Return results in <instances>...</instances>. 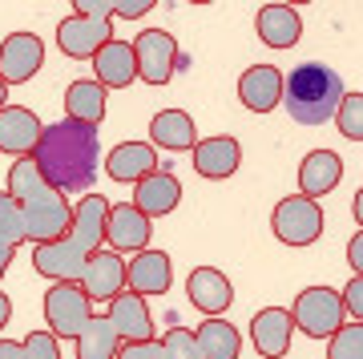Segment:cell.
<instances>
[{
	"label": "cell",
	"mask_w": 363,
	"mask_h": 359,
	"mask_svg": "<svg viewBox=\"0 0 363 359\" xmlns=\"http://www.w3.org/2000/svg\"><path fill=\"white\" fill-rule=\"evenodd\" d=\"M339 303H343V315H351V323H363V279H359V275L343 287Z\"/></svg>",
	"instance_id": "cell-36"
},
{
	"label": "cell",
	"mask_w": 363,
	"mask_h": 359,
	"mask_svg": "<svg viewBox=\"0 0 363 359\" xmlns=\"http://www.w3.org/2000/svg\"><path fill=\"white\" fill-rule=\"evenodd\" d=\"M13 319V303H9V295L0 291V331H4V323Z\"/></svg>",
	"instance_id": "cell-42"
},
{
	"label": "cell",
	"mask_w": 363,
	"mask_h": 359,
	"mask_svg": "<svg viewBox=\"0 0 363 359\" xmlns=\"http://www.w3.org/2000/svg\"><path fill=\"white\" fill-rule=\"evenodd\" d=\"M186 295H190V303H194L202 315L218 319L222 311L234 303V287L218 267H194L190 279H186Z\"/></svg>",
	"instance_id": "cell-14"
},
{
	"label": "cell",
	"mask_w": 363,
	"mask_h": 359,
	"mask_svg": "<svg viewBox=\"0 0 363 359\" xmlns=\"http://www.w3.org/2000/svg\"><path fill=\"white\" fill-rule=\"evenodd\" d=\"M335 121L343 129V138L351 141H363V97L359 93H343V101L335 109Z\"/></svg>",
	"instance_id": "cell-34"
},
{
	"label": "cell",
	"mask_w": 363,
	"mask_h": 359,
	"mask_svg": "<svg viewBox=\"0 0 363 359\" xmlns=\"http://www.w3.org/2000/svg\"><path fill=\"white\" fill-rule=\"evenodd\" d=\"M105 219H109V202H105L101 194H85L73 210V226H69V238L93 255V250H101L105 246Z\"/></svg>",
	"instance_id": "cell-21"
},
{
	"label": "cell",
	"mask_w": 363,
	"mask_h": 359,
	"mask_svg": "<svg viewBox=\"0 0 363 359\" xmlns=\"http://www.w3.org/2000/svg\"><path fill=\"white\" fill-rule=\"evenodd\" d=\"M121 351V339H117L113 323L105 315H93L89 327L77 335V359H117Z\"/></svg>",
	"instance_id": "cell-29"
},
{
	"label": "cell",
	"mask_w": 363,
	"mask_h": 359,
	"mask_svg": "<svg viewBox=\"0 0 363 359\" xmlns=\"http://www.w3.org/2000/svg\"><path fill=\"white\" fill-rule=\"evenodd\" d=\"M150 141H154L157 150H194L198 145V133H194V121L190 114H182V109H162L154 114L150 121Z\"/></svg>",
	"instance_id": "cell-26"
},
{
	"label": "cell",
	"mask_w": 363,
	"mask_h": 359,
	"mask_svg": "<svg viewBox=\"0 0 363 359\" xmlns=\"http://www.w3.org/2000/svg\"><path fill=\"white\" fill-rule=\"evenodd\" d=\"M255 28H259L262 45H271V49H295L298 37H303V16L291 4H262L259 16H255Z\"/></svg>",
	"instance_id": "cell-20"
},
{
	"label": "cell",
	"mask_w": 363,
	"mask_h": 359,
	"mask_svg": "<svg viewBox=\"0 0 363 359\" xmlns=\"http://www.w3.org/2000/svg\"><path fill=\"white\" fill-rule=\"evenodd\" d=\"M238 166H242V145H238V138H226V133H218V138H206L194 145V170L198 178H210V182H226L238 174Z\"/></svg>",
	"instance_id": "cell-15"
},
{
	"label": "cell",
	"mask_w": 363,
	"mask_h": 359,
	"mask_svg": "<svg viewBox=\"0 0 363 359\" xmlns=\"http://www.w3.org/2000/svg\"><path fill=\"white\" fill-rule=\"evenodd\" d=\"M154 9V0H109V16H125V21H142Z\"/></svg>",
	"instance_id": "cell-37"
},
{
	"label": "cell",
	"mask_w": 363,
	"mask_h": 359,
	"mask_svg": "<svg viewBox=\"0 0 363 359\" xmlns=\"http://www.w3.org/2000/svg\"><path fill=\"white\" fill-rule=\"evenodd\" d=\"M178 202H182V182L174 174H166V170H157V174H150V178H142L133 186V206L145 219H162Z\"/></svg>",
	"instance_id": "cell-24"
},
{
	"label": "cell",
	"mask_w": 363,
	"mask_h": 359,
	"mask_svg": "<svg viewBox=\"0 0 363 359\" xmlns=\"http://www.w3.org/2000/svg\"><path fill=\"white\" fill-rule=\"evenodd\" d=\"M77 287L85 291L89 303H109V299H117L125 291V263H121V255H113V250H93Z\"/></svg>",
	"instance_id": "cell-10"
},
{
	"label": "cell",
	"mask_w": 363,
	"mask_h": 359,
	"mask_svg": "<svg viewBox=\"0 0 363 359\" xmlns=\"http://www.w3.org/2000/svg\"><path fill=\"white\" fill-rule=\"evenodd\" d=\"M105 319L113 323L121 343H145V339H154V315L145 307V299L133 295V291H121L117 299H109V315Z\"/></svg>",
	"instance_id": "cell-13"
},
{
	"label": "cell",
	"mask_w": 363,
	"mask_h": 359,
	"mask_svg": "<svg viewBox=\"0 0 363 359\" xmlns=\"http://www.w3.org/2000/svg\"><path fill=\"white\" fill-rule=\"evenodd\" d=\"M291 323L303 327V335H311V339H331L343 327L339 291H331V287H307V291H298L295 307H291Z\"/></svg>",
	"instance_id": "cell-5"
},
{
	"label": "cell",
	"mask_w": 363,
	"mask_h": 359,
	"mask_svg": "<svg viewBox=\"0 0 363 359\" xmlns=\"http://www.w3.org/2000/svg\"><path fill=\"white\" fill-rule=\"evenodd\" d=\"M13 267V246H4L0 243V279H4V270Z\"/></svg>",
	"instance_id": "cell-43"
},
{
	"label": "cell",
	"mask_w": 363,
	"mask_h": 359,
	"mask_svg": "<svg viewBox=\"0 0 363 359\" xmlns=\"http://www.w3.org/2000/svg\"><path fill=\"white\" fill-rule=\"evenodd\" d=\"M157 343H162V359H202L198 355V343H194V331L178 327V323H169V331Z\"/></svg>",
	"instance_id": "cell-33"
},
{
	"label": "cell",
	"mask_w": 363,
	"mask_h": 359,
	"mask_svg": "<svg viewBox=\"0 0 363 359\" xmlns=\"http://www.w3.org/2000/svg\"><path fill=\"white\" fill-rule=\"evenodd\" d=\"M130 49H133L138 77H142L145 85H154V89L169 85V77H174V61H178V40L169 37V33H162V28H142V33L133 37Z\"/></svg>",
	"instance_id": "cell-7"
},
{
	"label": "cell",
	"mask_w": 363,
	"mask_h": 359,
	"mask_svg": "<svg viewBox=\"0 0 363 359\" xmlns=\"http://www.w3.org/2000/svg\"><path fill=\"white\" fill-rule=\"evenodd\" d=\"M73 13L81 16H101V21H109V0H77V9Z\"/></svg>",
	"instance_id": "cell-39"
},
{
	"label": "cell",
	"mask_w": 363,
	"mask_h": 359,
	"mask_svg": "<svg viewBox=\"0 0 363 359\" xmlns=\"http://www.w3.org/2000/svg\"><path fill=\"white\" fill-rule=\"evenodd\" d=\"M117 359H162V343H157V339H145V343H121Z\"/></svg>",
	"instance_id": "cell-38"
},
{
	"label": "cell",
	"mask_w": 363,
	"mask_h": 359,
	"mask_svg": "<svg viewBox=\"0 0 363 359\" xmlns=\"http://www.w3.org/2000/svg\"><path fill=\"white\" fill-rule=\"evenodd\" d=\"M194 343H198V355L202 359H238L242 335L226 319H202V327L194 331Z\"/></svg>",
	"instance_id": "cell-27"
},
{
	"label": "cell",
	"mask_w": 363,
	"mask_h": 359,
	"mask_svg": "<svg viewBox=\"0 0 363 359\" xmlns=\"http://www.w3.org/2000/svg\"><path fill=\"white\" fill-rule=\"evenodd\" d=\"M93 69H97V77L93 81H97L101 89H125V85L138 81L133 49L125 45V40H109V45H101L97 57H93Z\"/></svg>",
	"instance_id": "cell-25"
},
{
	"label": "cell",
	"mask_w": 363,
	"mask_h": 359,
	"mask_svg": "<svg viewBox=\"0 0 363 359\" xmlns=\"http://www.w3.org/2000/svg\"><path fill=\"white\" fill-rule=\"evenodd\" d=\"M347 263H351V270H355V275L363 270V234H355V238H351V246H347Z\"/></svg>",
	"instance_id": "cell-40"
},
{
	"label": "cell",
	"mask_w": 363,
	"mask_h": 359,
	"mask_svg": "<svg viewBox=\"0 0 363 359\" xmlns=\"http://www.w3.org/2000/svg\"><path fill=\"white\" fill-rule=\"evenodd\" d=\"M169 282H174V270H169V255L166 250H138V255L125 263V287L133 295H166Z\"/></svg>",
	"instance_id": "cell-16"
},
{
	"label": "cell",
	"mask_w": 363,
	"mask_h": 359,
	"mask_svg": "<svg viewBox=\"0 0 363 359\" xmlns=\"http://www.w3.org/2000/svg\"><path fill=\"white\" fill-rule=\"evenodd\" d=\"M0 359H28L25 343H16V339H0Z\"/></svg>",
	"instance_id": "cell-41"
},
{
	"label": "cell",
	"mask_w": 363,
	"mask_h": 359,
	"mask_svg": "<svg viewBox=\"0 0 363 359\" xmlns=\"http://www.w3.org/2000/svg\"><path fill=\"white\" fill-rule=\"evenodd\" d=\"M85 263H89V255H85L73 238L40 243L37 250H33V267H37L45 279H52V282H81Z\"/></svg>",
	"instance_id": "cell-12"
},
{
	"label": "cell",
	"mask_w": 363,
	"mask_h": 359,
	"mask_svg": "<svg viewBox=\"0 0 363 359\" xmlns=\"http://www.w3.org/2000/svg\"><path fill=\"white\" fill-rule=\"evenodd\" d=\"M327 359H363V323H343L327 339Z\"/></svg>",
	"instance_id": "cell-32"
},
{
	"label": "cell",
	"mask_w": 363,
	"mask_h": 359,
	"mask_svg": "<svg viewBox=\"0 0 363 359\" xmlns=\"http://www.w3.org/2000/svg\"><path fill=\"white\" fill-rule=\"evenodd\" d=\"M105 170H109L113 182H133L138 186L142 178L157 174V154H154V145H145V141H121V145L109 150Z\"/></svg>",
	"instance_id": "cell-22"
},
{
	"label": "cell",
	"mask_w": 363,
	"mask_h": 359,
	"mask_svg": "<svg viewBox=\"0 0 363 359\" xmlns=\"http://www.w3.org/2000/svg\"><path fill=\"white\" fill-rule=\"evenodd\" d=\"M40 117L25 105H4L0 109V150L16 158H28L40 141Z\"/></svg>",
	"instance_id": "cell-17"
},
{
	"label": "cell",
	"mask_w": 363,
	"mask_h": 359,
	"mask_svg": "<svg viewBox=\"0 0 363 359\" xmlns=\"http://www.w3.org/2000/svg\"><path fill=\"white\" fill-rule=\"evenodd\" d=\"M291 335H295V323H291V311L283 307H262L250 319V339L267 359H283L291 351Z\"/></svg>",
	"instance_id": "cell-19"
},
{
	"label": "cell",
	"mask_w": 363,
	"mask_h": 359,
	"mask_svg": "<svg viewBox=\"0 0 363 359\" xmlns=\"http://www.w3.org/2000/svg\"><path fill=\"white\" fill-rule=\"evenodd\" d=\"M271 226H274V238H279V243L311 246V243H319V234H323V210H319V202H311V198L291 194V198H283V202L274 206Z\"/></svg>",
	"instance_id": "cell-6"
},
{
	"label": "cell",
	"mask_w": 363,
	"mask_h": 359,
	"mask_svg": "<svg viewBox=\"0 0 363 359\" xmlns=\"http://www.w3.org/2000/svg\"><path fill=\"white\" fill-rule=\"evenodd\" d=\"M49 182L40 178V170L33 158H16L13 166H9V194H13L16 202H25V198H33L37 190H45Z\"/></svg>",
	"instance_id": "cell-30"
},
{
	"label": "cell",
	"mask_w": 363,
	"mask_h": 359,
	"mask_svg": "<svg viewBox=\"0 0 363 359\" xmlns=\"http://www.w3.org/2000/svg\"><path fill=\"white\" fill-rule=\"evenodd\" d=\"M4 105H9V85L0 81V109H4Z\"/></svg>",
	"instance_id": "cell-44"
},
{
	"label": "cell",
	"mask_w": 363,
	"mask_h": 359,
	"mask_svg": "<svg viewBox=\"0 0 363 359\" xmlns=\"http://www.w3.org/2000/svg\"><path fill=\"white\" fill-rule=\"evenodd\" d=\"M0 243L13 246V250L21 243H28L25 238V210H21V202L9 190H0Z\"/></svg>",
	"instance_id": "cell-31"
},
{
	"label": "cell",
	"mask_w": 363,
	"mask_h": 359,
	"mask_svg": "<svg viewBox=\"0 0 363 359\" xmlns=\"http://www.w3.org/2000/svg\"><path fill=\"white\" fill-rule=\"evenodd\" d=\"M25 210V238L33 246L40 243H57V238H69V226H73V206L65 202V194L45 186L33 198L21 202Z\"/></svg>",
	"instance_id": "cell-3"
},
{
	"label": "cell",
	"mask_w": 363,
	"mask_h": 359,
	"mask_svg": "<svg viewBox=\"0 0 363 359\" xmlns=\"http://www.w3.org/2000/svg\"><path fill=\"white\" fill-rule=\"evenodd\" d=\"M33 162H37L40 178L49 182L52 190H85L93 186L97 170H101V141H97V129L81 126V121H57V126L40 129V141L33 150Z\"/></svg>",
	"instance_id": "cell-1"
},
{
	"label": "cell",
	"mask_w": 363,
	"mask_h": 359,
	"mask_svg": "<svg viewBox=\"0 0 363 359\" xmlns=\"http://www.w3.org/2000/svg\"><path fill=\"white\" fill-rule=\"evenodd\" d=\"M21 343H25L28 359H61V339L52 331H33V335H25Z\"/></svg>",
	"instance_id": "cell-35"
},
{
	"label": "cell",
	"mask_w": 363,
	"mask_h": 359,
	"mask_svg": "<svg viewBox=\"0 0 363 359\" xmlns=\"http://www.w3.org/2000/svg\"><path fill=\"white\" fill-rule=\"evenodd\" d=\"M45 319L57 339H77L93 319V303L77 282H52L45 291Z\"/></svg>",
	"instance_id": "cell-4"
},
{
	"label": "cell",
	"mask_w": 363,
	"mask_h": 359,
	"mask_svg": "<svg viewBox=\"0 0 363 359\" xmlns=\"http://www.w3.org/2000/svg\"><path fill=\"white\" fill-rule=\"evenodd\" d=\"M105 117V89L97 81H73L65 89V121H81V126H93Z\"/></svg>",
	"instance_id": "cell-28"
},
{
	"label": "cell",
	"mask_w": 363,
	"mask_h": 359,
	"mask_svg": "<svg viewBox=\"0 0 363 359\" xmlns=\"http://www.w3.org/2000/svg\"><path fill=\"white\" fill-rule=\"evenodd\" d=\"M150 231H154V222L145 219L133 202L109 206V219H105V243L113 246V255L117 250H133V255L145 250V246H150Z\"/></svg>",
	"instance_id": "cell-11"
},
{
	"label": "cell",
	"mask_w": 363,
	"mask_h": 359,
	"mask_svg": "<svg viewBox=\"0 0 363 359\" xmlns=\"http://www.w3.org/2000/svg\"><path fill=\"white\" fill-rule=\"evenodd\" d=\"M339 178H343V158L331 154V150H315L298 166V194L315 202V198H323V194L335 190Z\"/></svg>",
	"instance_id": "cell-23"
},
{
	"label": "cell",
	"mask_w": 363,
	"mask_h": 359,
	"mask_svg": "<svg viewBox=\"0 0 363 359\" xmlns=\"http://www.w3.org/2000/svg\"><path fill=\"white\" fill-rule=\"evenodd\" d=\"M45 65V40L37 33H9L0 40V81L4 85H25Z\"/></svg>",
	"instance_id": "cell-9"
},
{
	"label": "cell",
	"mask_w": 363,
	"mask_h": 359,
	"mask_svg": "<svg viewBox=\"0 0 363 359\" xmlns=\"http://www.w3.org/2000/svg\"><path fill=\"white\" fill-rule=\"evenodd\" d=\"M238 101L247 105L250 114H271L274 105L283 101V73L274 65H250L238 77Z\"/></svg>",
	"instance_id": "cell-18"
},
{
	"label": "cell",
	"mask_w": 363,
	"mask_h": 359,
	"mask_svg": "<svg viewBox=\"0 0 363 359\" xmlns=\"http://www.w3.org/2000/svg\"><path fill=\"white\" fill-rule=\"evenodd\" d=\"M109 40H113V25L101 21V16L73 13L57 25V49L65 53V57H73V61H93L97 49L109 45Z\"/></svg>",
	"instance_id": "cell-8"
},
{
	"label": "cell",
	"mask_w": 363,
	"mask_h": 359,
	"mask_svg": "<svg viewBox=\"0 0 363 359\" xmlns=\"http://www.w3.org/2000/svg\"><path fill=\"white\" fill-rule=\"evenodd\" d=\"M343 93L347 89H343L339 73L319 61L298 65V69H291V77H283V105L291 114V121H298V126L331 121L339 101H343Z\"/></svg>",
	"instance_id": "cell-2"
}]
</instances>
